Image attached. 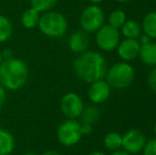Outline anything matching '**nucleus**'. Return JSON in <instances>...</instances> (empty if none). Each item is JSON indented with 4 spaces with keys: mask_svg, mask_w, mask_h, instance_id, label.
<instances>
[{
    "mask_svg": "<svg viewBox=\"0 0 156 155\" xmlns=\"http://www.w3.org/2000/svg\"><path fill=\"white\" fill-rule=\"evenodd\" d=\"M138 56L144 64L151 67L156 66V43L150 41L148 43L140 44V50Z\"/></svg>",
    "mask_w": 156,
    "mask_h": 155,
    "instance_id": "ddd939ff",
    "label": "nucleus"
},
{
    "mask_svg": "<svg viewBox=\"0 0 156 155\" xmlns=\"http://www.w3.org/2000/svg\"><path fill=\"white\" fill-rule=\"evenodd\" d=\"M89 36L88 33H86L83 30L76 31L69 36L68 38V47L70 51L73 53L81 54L83 52L87 51L89 47Z\"/></svg>",
    "mask_w": 156,
    "mask_h": 155,
    "instance_id": "f8f14e48",
    "label": "nucleus"
},
{
    "mask_svg": "<svg viewBox=\"0 0 156 155\" xmlns=\"http://www.w3.org/2000/svg\"><path fill=\"white\" fill-rule=\"evenodd\" d=\"M116 1L120 2V3H127V2H131V1H133V0H116Z\"/></svg>",
    "mask_w": 156,
    "mask_h": 155,
    "instance_id": "2f4dec72",
    "label": "nucleus"
},
{
    "mask_svg": "<svg viewBox=\"0 0 156 155\" xmlns=\"http://www.w3.org/2000/svg\"><path fill=\"white\" fill-rule=\"evenodd\" d=\"M37 28L47 37L60 38L67 33L68 20L61 12L51 10L41 13Z\"/></svg>",
    "mask_w": 156,
    "mask_h": 155,
    "instance_id": "7ed1b4c3",
    "label": "nucleus"
},
{
    "mask_svg": "<svg viewBox=\"0 0 156 155\" xmlns=\"http://www.w3.org/2000/svg\"><path fill=\"white\" fill-rule=\"evenodd\" d=\"M2 61H3V58H2V53H1V51H0V64L2 63Z\"/></svg>",
    "mask_w": 156,
    "mask_h": 155,
    "instance_id": "72a5a7b5",
    "label": "nucleus"
},
{
    "mask_svg": "<svg viewBox=\"0 0 156 155\" xmlns=\"http://www.w3.org/2000/svg\"><path fill=\"white\" fill-rule=\"evenodd\" d=\"M140 43L135 38H124L117 47V53L123 62H131L139 54Z\"/></svg>",
    "mask_w": 156,
    "mask_h": 155,
    "instance_id": "9b49d317",
    "label": "nucleus"
},
{
    "mask_svg": "<svg viewBox=\"0 0 156 155\" xmlns=\"http://www.w3.org/2000/svg\"><path fill=\"white\" fill-rule=\"evenodd\" d=\"M103 145L109 151H117L122 147V135L117 132H109L103 138Z\"/></svg>",
    "mask_w": 156,
    "mask_h": 155,
    "instance_id": "6ab92c4d",
    "label": "nucleus"
},
{
    "mask_svg": "<svg viewBox=\"0 0 156 155\" xmlns=\"http://www.w3.org/2000/svg\"><path fill=\"white\" fill-rule=\"evenodd\" d=\"M96 44L102 51L111 52L117 49L120 43V33L118 29L109 25H103L96 32Z\"/></svg>",
    "mask_w": 156,
    "mask_h": 155,
    "instance_id": "0eeeda50",
    "label": "nucleus"
},
{
    "mask_svg": "<svg viewBox=\"0 0 156 155\" xmlns=\"http://www.w3.org/2000/svg\"><path fill=\"white\" fill-rule=\"evenodd\" d=\"M89 2H91L93 4H99V3H101V2L103 1V0H88Z\"/></svg>",
    "mask_w": 156,
    "mask_h": 155,
    "instance_id": "7c9ffc66",
    "label": "nucleus"
},
{
    "mask_svg": "<svg viewBox=\"0 0 156 155\" xmlns=\"http://www.w3.org/2000/svg\"><path fill=\"white\" fill-rule=\"evenodd\" d=\"M104 79L112 88L125 89L135 80V68L129 62H118L107 69Z\"/></svg>",
    "mask_w": 156,
    "mask_h": 155,
    "instance_id": "20e7f679",
    "label": "nucleus"
},
{
    "mask_svg": "<svg viewBox=\"0 0 156 155\" xmlns=\"http://www.w3.org/2000/svg\"><path fill=\"white\" fill-rule=\"evenodd\" d=\"M141 152L142 155H156V137L147 140Z\"/></svg>",
    "mask_w": 156,
    "mask_h": 155,
    "instance_id": "5701e85b",
    "label": "nucleus"
},
{
    "mask_svg": "<svg viewBox=\"0 0 156 155\" xmlns=\"http://www.w3.org/2000/svg\"><path fill=\"white\" fill-rule=\"evenodd\" d=\"M1 53H2V58H3V60H9V58H14V56H13V51L11 49L2 50Z\"/></svg>",
    "mask_w": 156,
    "mask_h": 155,
    "instance_id": "bb28decb",
    "label": "nucleus"
},
{
    "mask_svg": "<svg viewBox=\"0 0 156 155\" xmlns=\"http://www.w3.org/2000/svg\"><path fill=\"white\" fill-rule=\"evenodd\" d=\"M14 26L8 16L0 14V43H5L12 37Z\"/></svg>",
    "mask_w": 156,
    "mask_h": 155,
    "instance_id": "a211bd4d",
    "label": "nucleus"
},
{
    "mask_svg": "<svg viewBox=\"0 0 156 155\" xmlns=\"http://www.w3.org/2000/svg\"><path fill=\"white\" fill-rule=\"evenodd\" d=\"M80 118V122H82V123H89L94 125L100 119V111L94 105H88L86 107L84 106V110H83Z\"/></svg>",
    "mask_w": 156,
    "mask_h": 155,
    "instance_id": "aec40b11",
    "label": "nucleus"
},
{
    "mask_svg": "<svg viewBox=\"0 0 156 155\" xmlns=\"http://www.w3.org/2000/svg\"><path fill=\"white\" fill-rule=\"evenodd\" d=\"M56 2L58 0H30V6L41 14L51 11L55 6Z\"/></svg>",
    "mask_w": 156,
    "mask_h": 155,
    "instance_id": "412c9836",
    "label": "nucleus"
},
{
    "mask_svg": "<svg viewBox=\"0 0 156 155\" xmlns=\"http://www.w3.org/2000/svg\"><path fill=\"white\" fill-rule=\"evenodd\" d=\"M126 21V15L122 10H115L108 16V25L119 30Z\"/></svg>",
    "mask_w": 156,
    "mask_h": 155,
    "instance_id": "4be33fe9",
    "label": "nucleus"
},
{
    "mask_svg": "<svg viewBox=\"0 0 156 155\" xmlns=\"http://www.w3.org/2000/svg\"><path fill=\"white\" fill-rule=\"evenodd\" d=\"M6 99V90L0 85V110L3 107Z\"/></svg>",
    "mask_w": 156,
    "mask_h": 155,
    "instance_id": "a878e982",
    "label": "nucleus"
},
{
    "mask_svg": "<svg viewBox=\"0 0 156 155\" xmlns=\"http://www.w3.org/2000/svg\"><path fill=\"white\" fill-rule=\"evenodd\" d=\"M73 71L81 81L90 83L104 79L107 71L105 58L97 51H87L79 54L73 61Z\"/></svg>",
    "mask_w": 156,
    "mask_h": 155,
    "instance_id": "f257e3e1",
    "label": "nucleus"
},
{
    "mask_svg": "<svg viewBox=\"0 0 156 155\" xmlns=\"http://www.w3.org/2000/svg\"><path fill=\"white\" fill-rule=\"evenodd\" d=\"M60 108L62 114L68 119L80 118L84 110V102L80 95L76 93H67L62 97L60 102Z\"/></svg>",
    "mask_w": 156,
    "mask_h": 155,
    "instance_id": "6e6552de",
    "label": "nucleus"
},
{
    "mask_svg": "<svg viewBox=\"0 0 156 155\" xmlns=\"http://www.w3.org/2000/svg\"><path fill=\"white\" fill-rule=\"evenodd\" d=\"M16 146L15 137L10 131L0 128V155H10Z\"/></svg>",
    "mask_w": 156,
    "mask_h": 155,
    "instance_id": "4468645a",
    "label": "nucleus"
},
{
    "mask_svg": "<svg viewBox=\"0 0 156 155\" xmlns=\"http://www.w3.org/2000/svg\"><path fill=\"white\" fill-rule=\"evenodd\" d=\"M141 29L151 39H156V12H150L144 17Z\"/></svg>",
    "mask_w": 156,
    "mask_h": 155,
    "instance_id": "dca6fc26",
    "label": "nucleus"
},
{
    "mask_svg": "<svg viewBox=\"0 0 156 155\" xmlns=\"http://www.w3.org/2000/svg\"><path fill=\"white\" fill-rule=\"evenodd\" d=\"M147 143V137L138 129H129L122 135L121 149L129 154L140 153Z\"/></svg>",
    "mask_w": 156,
    "mask_h": 155,
    "instance_id": "1a4fd4ad",
    "label": "nucleus"
},
{
    "mask_svg": "<svg viewBox=\"0 0 156 155\" xmlns=\"http://www.w3.org/2000/svg\"><path fill=\"white\" fill-rule=\"evenodd\" d=\"M153 131H154V134H155V137H156V122L154 124V128H153Z\"/></svg>",
    "mask_w": 156,
    "mask_h": 155,
    "instance_id": "f704fd0d",
    "label": "nucleus"
},
{
    "mask_svg": "<svg viewBox=\"0 0 156 155\" xmlns=\"http://www.w3.org/2000/svg\"><path fill=\"white\" fill-rule=\"evenodd\" d=\"M23 155H37L35 153H32V152H27V153H23Z\"/></svg>",
    "mask_w": 156,
    "mask_h": 155,
    "instance_id": "473e14b6",
    "label": "nucleus"
},
{
    "mask_svg": "<svg viewBox=\"0 0 156 155\" xmlns=\"http://www.w3.org/2000/svg\"><path fill=\"white\" fill-rule=\"evenodd\" d=\"M28 79L29 68L25 61L12 58L0 64V85L5 90H19L27 84Z\"/></svg>",
    "mask_w": 156,
    "mask_h": 155,
    "instance_id": "f03ea898",
    "label": "nucleus"
},
{
    "mask_svg": "<svg viewBox=\"0 0 156 155\" xmlns=\"http://www.w3.org/2000/svg\"><path fill=\"white\" fill-rule=\"evenodd\" d=\"M39 18H41V13L37 12L36 10H34V9H32L31 6H30L29 9L23 11V14H21V16H20L21 26H23L25 29H28V30L35 29V28H37V26H38Z\"/></svg>",
    "mask_w": 156,
    "mask_h": 155,
    "instance_id": "2eb2a0df",
    "label": "nucleus"
},
{
    "mask_svg": "<svg viewBox=\"0 0 156 155\" xmlns=\"http://www.w3.org/2000/svg\"><path fill=\"white\" fill-rule=\"evenodd\" d=\"M148 85L151 88V90H153L156 93V66L153 67V69L151 70V72L148 76Z\"/></svg>",
    "mask_w": 156,
    "mask_h": 155,
    "instance_id": "b1692460",
    "label": "nucleus"
},
{
    "mask_svg": "<svg viewBox=\"0 0 156 155\" xmlns=\"http://www.w3.org/2000/svg\"><path fill=\"white\" fill-rule=\"evenodd\" d=\"M111 93L112 87L105 79H101L89 84L87 97L93 104H102L108 100Z\"/></svg>",
    "mask_w": 156,
    "mask_h": 155,
    "instance_id": "9d476101",
    "label": "nucleus"
},
{
    "mask_svg": "<svg viewBox=\"0 0 156 155\" xmlns=\"http://www.w3.org/2000/svg\"><path fill=\"white\" fill-rule=\"evenodd\" d=\"M88 155H106V154L102 151H93V152H90Z\"/></svg>",
    "mask_w": 156,
    "mask_h": 155,
    "instance_id": "c756f323",
    "label": "nucleus"
},
{
    "mask_svg": "<svg viewBox=\"0 0 156 155\" xmlns=\"http://www.w3.org/2000/svg\"><path fill=\"white\" fill-rule=\"evenodd\" d=\"M120 29H121V34L124 36V38L138 39L141 34V27L135 20H126Z\"/></svg>",
    "mask_w": 156,
    "mask_h": 155,
    "instance_id": "f3484780",
    "label": "nucleus"
},
{
    "mask_svg": "<svg viewBox=\"0 0 156 155\" xmlns=\"http://www.w3.org/2000/svg\"><path fill=\"white\" fill-rule=\"evenodd\" d=\"M111 155H132V154L127 153L126 151H124V150H122V149H119V150H117V151H114Z\"/></svg>",
    "mask_w": 156,
    "mask_h": 155,
    "instance_id": "cd10ccee",
    "label": "nucleus"
},
{
    "mask_svg": "<svg viewBox=\"0 0 156 155\" xmlns=\"http://www.w3.org/2000/svg\"><path fill=\"white\" fill-rule=\"evenodd\" d=\"M81 131L83 135H90L94 131V125L89 123H82L81 122Z\"/></svg>",
    "mask_w": 156,
    "mask_h": 155,
    "instance_id": "393cba45",
    "label": "nucleus"
},
{
    "mask_svg": "<svg viewBox=\"0 0 156 155\" xmlns=\"http://www.w3.org/2000/svg\"><path fill=\"white\" fill-rule=\"evenodd\" d=\"M41 155H62L58 151H55V150H48V151H45Z\"/></svg>",
    "mask_w": 156,
    "mask_h": 155,
    "instance_id": "c85d7f7f",
    "label": "nucleus"
},
{
    "mask_svg": "<svg viewBox=\"0 0 156 155\" xmlns=\"http://www.w3.org/2000/svg\"><path fill=\"white\" fill-rule=\"evenodd\" d=\"M105 15L103 10L97 4H90L82 11L80 26L86 33H96L104 25Z\"/></svg>",
    "mask_w": 156,
    "mask_h": 155,
    "instance_id": "423d86ee",
    "label": "nucleus"
},
{
    "mask_svg": "<svg viewBox=\"0 0 156 155\" xmlns=\"http://www.w3.org/2000/svg\"><path fill=\"white\" fill-rule=\"evenodd\" d=\"M83 134L81 131V122L78 119H66L56 130L58 141L64 147H73L80 143Z\"/></svg>",
    "mask_w": 156,
    "mask_h": 155,
    "instance_id": "39448f33",
    "label": "nucleus"
}]
</instances>
